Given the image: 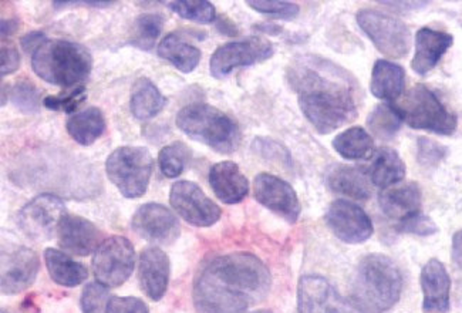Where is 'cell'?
I'll use <instances>...</instances> for the list:
<instances>
[{"label": "cell", "instance_id": "obj_1", "mask_svg": "<svg viewBox=\"0 0 462 313\" xmlns=\"http://www.w3.org/2000/svg\"><path fill=\"white\" fill-rule=\"evenodd\" d=\"M301 113L320 134H328L357 117V83L353 75L318 56H301L288 69Z\"/></svg>", "mask_w": 462, "mask_h": 313}, {"label": "cell", "instance_id": "obj_2", "mask_svg": "<svg viewBox=\"0 0 462 313\" xmlns=\"http://www.w3.org/2000/svg\"><path fill=\"white\" fill-rule=\"evenodd\" d=\"M272 276L258 256L234 253L202 268L194 283L198 313H246L268 297Z\"/></svg>", "mask_w": 462, "mask_h": 313}, {"label": "cell", "instance_id": "obj_3", "mask_svg": "<svg viewBox=\"0 0 462 313\" xmlns=\"http://www.w3.org/2000/svg\"><path fill=\"white\" fill-rule=\"evenodd\" d=\"M402 276L389 256L372 253L360 261L352 283V299L363 313H384L399 302Z\"/></svg>", "mask_w": 462, "mask_h": 313}, {"label": "cell", "instance_id": "obj_4", "mask_svg": "<svg viewBox=\"0 0 462 313\" xmlns=\"http://www.w3.org/2000/svg\"><path fill=\"white\" fill-rule=\"evenodd\" d=\"M32 68L42 80L69 88L90 76L93 58L76 41H44L32 56Z\"/></svg>", "mask_w": 462, "mask_h": 313}, {"label": "cell", "instance_id": "obj_5", "mask_svg": "<svg viewBox=\"0 0 462 313\" xmlns=\"http://www.w3.org/2000/svg\"><path fill=\"white\" fill-rule=\"evenodd\" d=\"M177 127L195 142L221 154L236 152L241 132L229 115L204 103L185 106L177 115Z\"/></svg>", "mask_w": 462, "mask_h": 313}, {"label": "cell", "instance_id": "obj_6", "mask_svg": "<svg viewBox=\"0 0 462 313\" xmlns=\"http://www.w3.org/2000/svg\"><path fill=\"white\" fill-rule=\"evenodd\" d=\"M154 160L144 147H118L108 155L106 171L108 179L125 198H140L150 184Z\"/></svg>", "mask_w": 462, "mask_h": 313}, {"label": "cell", "instance_id": "obj_7", "mask_svg": "<svg viewBox=\"0 0 462 313\" xmlns=\"http://www.w3.org/2000/svg\"><path fill=\"white\" fill-rule=\"evenodd\" d=\"M402 122L416 130L449 135L456 132L457 117L447 110L429 87L414 86L400 103L395 105Z\"/></svg>", "mask_w": 462, "mask_h": 313}, {"label": "cell", "instance_id": "obj_8", "mask_svg": "<svg viewBox=\"0 0 462 313\" xmlns=\"http://www.w3.org/2000/svg\"><path fill=\"white\" fill-rule=\"evenodd\" d=\"M358 26L367 34L377 51L387 58L402 59L410 51L411 33L404 22L374 9L358 11Z\"/></svg>", "mask_w": 462, "mask_h": 313}, {"label": "cell", "instance_id": "obj_9", "mask_svg": "<svg viewBox=\"0 0 462 313\" xmlns=\"http://www.w3.org/2000/svg\"><path fill=\"white\" fill-rule=\"evenodd\" d=\"M134 246L125 236L105 239L94 253V278L107 288L121 287L134 270Z\"/></svg>", "mask_w": 462, "mask_h": 313}, {"label": "cell", "instance_id": "obj_10", "mask_svg": "<svg viewBox=\"0 0 462 313\" xmlns=\"http://www.w3.org/2000/svg\"><path fill=\"white\" fill-rule=\"evenodd\" d=\"M66 216L68 211L63 199L54 194H41L21 209L19 226L27 238L42 243L58 234Z\"/></svg>", "mask_w": 462, "mask_h": 313}, {"label": "cell", "instance_id": "obj_11", "mask_svg": "<svg viewBox=\"0 0 462 313\" xmlns=\"http://www.w3.org/2000/svg\"><path fill=\"white\" fill-rule=\"evenodd\" d=\"M273 51L272 43L258 36L246 41H231L215 51L209 61V70L215 78H225L235 69L268 60L273 56Z\"/></svg>", "mask_w": 462, "mask_h": 313}, {"label": "cell", "instance_id": "obj_12", "mask_svg": "<svg viewBox=\"0 0 462 313\" xmlns=\"http://www.w3.org/2000/svg\"><path fill=\"white\" fill-rule=\"evenodd\" d=\"M170 202L175 213L191 226L205 228L221 219L222 209L195 182H175L170 192Z\"/></svg>", "mask_w": 462, "mask_h": 313}, {"label": "cell", "instance_id": "obj_13", "mask_svg": "<svg viewBox=\"0 0 462 313\" xmlns=\"http://www.w3.org/2000/svg\"><path fill=\"white\" fill-rule=\"evenodd\" d=\"M41 270L39 255L26 246H7L2 251L0 290L5 295H17L29 290Z\"/></svg>", "mask_w": 462, "mask_h": 313}, {"label": "cell", "instance_id": "obj_14", "mask_svg": "<svg viewBox=\"0 0 462 313\" xmlns=\"http://www.w3.org/2000/svg\"><path fill=\"white\" fill-rule=\"evenodd\" d=\"M131 228L138 236L155 245H171L181 233L177 216L157 202L141 206L133 216Z\"/></svg>", "mask_w": 462, "mask_h": 313}, {"label": "cell", "instance_id": "obj_15", "mask_svg": "<svg viewBox=\"0 0 462 313\" xmlns=\"http://www.w3.org/2000/svg\"><path fill=\"white\" fill-rule=\"evenodd\" d=\"M325 219L330 231L346 244L365 243L374 233L372 219L365 209L346 199L333 202Z\"/></svg>", "mask_w": 462, "mask_h": 313}, {"label": "cell", "instance_id": "obj_16", "mask_svg": "<svg viewBox=\"0 0 462 313\" xmlns=\"http://www.w3.org/2000/svg\"><path fill=\"white\" fill-rule=\"evenodd\" d=\"M254 198L269 211L295 224L300 216L301 207L293 187L285 180L262 172L254 181Z\"/></svg>", "mask_w": 462, "mask_h": 313}, {"label": "cell", "instance_id": "obj_17", "mask_svg": "<svg viewBox=\"0 0 462 313\" xmlns=\"http://www.w3.org/2000/svg\"><path fill=\"white\" fill-rule=\"evenodd\" d=\"M299 313H347L345 300L322 276H301L298 285Z\"/></svg>", "mask_w": 462, "mask_h": 313}, {"label": "cell", "instance_id": "obj_18", "mask_svg": "<svg viewBox=\"0 0 462 313\" xmlns=\"http://www.w3.org/2000/svg\"><path fill=\"white\" fill-rule=\"evenodd\" d=\"M138 280L141 290L151 300H162L170 281V260L158 246H148L141 251L138 260Z\"/></svg>", "mask_w": 462, "mask_h": 313}, {"label": "cell", "instance_id": "obj_19", "mask_svg": "<svg viewBox=\"0 0 462 313\" xmlns=\"http://www.w3.org/2000/svg\"><path fill=\"white\" fill-rule=\"evenodd\" d=\"M59 245L73 255L88 256L97 251L101 241V233L97 226L88 219L79 216H64L58 231Z\"/></svg>", "mask_w": 462, "mask_h": 313}, {"label": "cell", "instance_id": "obj_20", "mask_svg": "<svg viewBox=\"0 0 462 313\" xmlns=\"http://www.w3.org/2000/svg\"><path fill=\"white\" fill-rule=\"evenodd\" d=\"M422 309L426 312H448L451 281L446 266L439 260H430L421 271Z\"/></svg>", "mask_w": 462, "mask_h": 313}, {"label": "cell", "instance_id": "obj_21", "mask_svg": "<svg viewBox=\"0 0 462 313\" xmlns=\"http://www.w3.org/2000/svg\"><path fill=\"white\" fill-rule=\"evenodd\" d=\"M454 43V38L446 32L432 31L422 27L416 34V53L411 61L412 70L417 75L426 76L436 68L442 56Z\"/></svg>", "mask_w": 462, "mask_h": 313}, {"label": "cell", "instance_id": "obj_22", "mask_svg": "<svg viewBox=\"0 0 462 313\" xmlns=\"http://www.w3.org/2000/svg\"><path fill=\"white\" fill-rule=\"evenodd\" d=\"M209 186L225 204H238L248 196L249 182L238 164L221 161L209 170Z\"/></svg>", "mask_w": 462, "mask_h": 313}, {"label": "cell", "instance_id": "obj_23", "mask_svg": "<svg viewBox=\"0 0 462 313\" xmlns=\"http://www.w3.org/2000/svg\"><path fill=\"white\" fill-rule=\"evenodd\" d=\"M380 208L389 218L404 221L420 213L421 208V189L414 182L390 187L383 189L379 196Z\"/></svg>", "mask_w": 462, "mask_h": 313}, {"label": "cell", "instance_id": "obj_24", "mask_svg": "<svg viewBox=\"0 0 462 313\" xmlns=\"http://www.w3.org/2000/svg\"><path fill=\"white\" fill-rule=\"evenodd\" d=\"M328 186L333 192L365 201L372 197L369 174L360 167L336 165L328 174Z\"/></svg>", "mask_w": 462, "mask_h": 313}, {"label": "cell", "instance_id": "obj_25", "mask_svg": "<svg viewBox=\"0 0 462 313\" xmlns=\"http://www.w3.org/2000/svg\"><path fill=\"white\" fill-rule=\"evenodd\" d=\"M404 87L405 71L400 64L389 60L375 61L370 81V90L375 98L392 103L402 97Z\"/></svg>", "mask_w": 462, "mask_h": 313}, {"label": "cell", "instance_id": "obj_26", "mask_svg": "<svg viewBox=\"0 0 462 313\" xmlns=\"http://www.w3.org/2000/svg\"><path fill=\"white\" fill-rule=\"evenodd\" d=\"M44 262L51 280L61 287L76 288L88 280V268L61 251L47 248Z\"/></svg>", "mask_w": 462, "mask_h": 313}, {"label": "cell", "instance_id": "obj_27", "mask_svg": "<svg viewBox=\"0 0 462 313\" xmlns=\"http://www.w3.org/2000/svg\"><path fill=\"white\" fill-rule=\"evenodd\" d=\"M165 105L167 98L150 78H140L135 80L131 88L130 108L137 120L145 122L154 118L162 112Z\"/></svg>", "mask_w": 462, "mask_h": 313}, {"label": "cell", "instance_id": "obj_28", "mask_svg": "<svg viewBox=\"0 0 462 313\" xmlns=\"http://www.w3.org/2000/svg\"><path fill=\"white\" fill-rule=\"evenodd\" d=\"M367 174L375 187L390 189L404 180L405 164L394 150L383 147L373 155Z\"/></svg>", "mask_w": 462, "mask_h": 313}, {"label": "cell", "instance_id": "obj_29", "mask_svg": "<svg viewBox=\"0 0 462 313\" xmlns=\"http://www.w3.org/2000/svg\"><path fill=\"white\" fill-rule=\"evenodd\" d=\"M158 56L182 73H191L201 61V51L187 43L178 33H170L158 44Z\"/></svg>", "mask_w": 462, "mask_h": 313}, {"label": "cell", "instance_id": "obj_30", "mask_svg": "<svg viewBox=\"0 0 462 313\" xmlns=\"http://www.w3.org/2000/svg\"><path fill=\"white\" fill-rule=\"evenodd\" d=\"M106 118L100 108L88 107L69 118V135L83 147L94 144L106 132Z\"/></svg>", "mask_w": 462, "mask_h": 313}, {"label": "cell", "instance_id": "obj_31", "mask_svg": "<svg viewBox=\"0 0 462 313\" xmlns=\"http://www.w3.org/2000/svg\"><path fill=\"white\" fill-rule=\"evenodd\" d=\"M333 149L337 154L342 155L343 159L350 161L370 160L375 154L374 140L370 133L362 127L347 128L346 132L336 135Z\"/></svg>", "mask_w": 462, "mask_h": 313}, {"label": "cell", "instance_id": "obj_32", "mask_svg": "<svg viewBox=\"0 0 462 313\" xmlns=\"http://www.w3.org/2000/svg\"><path fill=\"white\" fill-rule=\"evenodd\" d=\"M402 117L395 105L383 103L375 106L367 117V127L380 140H390L399 132L402 124Z\"/></svg>", "mask_w": 462, "mask_h": 313}, {"label": "cell", "instance_id": "obj_33", "mask_svg": "<svg viewBox=\"0 0 462 313\" xmlns=\"http://www.w3.org/2000/svg\"><path fill=\"white\" fill-rule=\"evenodd\" d=\"M164 17L157 14H145L137 17L133 26L131 44L141 51H151L162 34Z\"/></svg>", "mask_w": 462, "mask_h": 313}, {"label": "cell", "instance_id": "obj_34", "mask_svg": "<svg viewBox=\"0 0 462 313\" xmlns=\"http://www.w3.org/2000/svg\"><path fill=\"white\" fill-rule=\"evenodd\" d=\"M189 157L191 152L184 143H172L165 145L158 154V167L162 170V176L167 179H177L184 172Z\"/></svg>", "mask_w": 462, "mask_h": 313}, {"label": "cell", "instance_id": "obj_35", "mask_svg": "<svg viewBox=\"0 0 462 313\" xmlns=\"http://www.w3.org/2000/svg\"><path fill=\"white\" fill-rule=\"evenodd\" d=\"M168 6L182 19L197 23L209 24L217 19L214 5L207 0H175L168 2Z\"/></svg>", "mask_w": 462, "mask_h": 313}, {"label": "cell", "instance_id": "obj_36", "mask_svg": "<svg viewBox=\"0 0 462 313\" xmlns=\"http://www.w3.org/2000/svg\"><path fill=\"white\" fill-rule=\"evenodd\" d=\"M11 98L14 107L19 108L22 113H26V115H33L41 110V91L37 90L36 86L31 81H16L12 87Z\"/></svg>", "mask_w": 462, "mask_h": 313}, {"label": "cell", "instance_id": "obj_37", "mask_svg": "<svg viewBox=\"0 0 462 313\" xmlns=\"http://www.w3.org/2000/svg\"><path fill=\"white\" fill-rule=\"evenodd\" d=\"M248 6L259 14L282 21H293L300 11L298 5L283 0H249Z\"/></svg>", "mask_w": 462, "mask_h": 313}, {"label": "cell", "instance_id": "obj_38", "mask_svg": "<svg viewBox=\"0 0 462 313\" xmlns=\"http://www.w3.org/2000/svg\"><path fill=\"white\" fill-rule=\"evenodd\" d=\"M86 98H88V90L83 86H79V87L73 88L68 93H63V95L49 96V97L44 98L43 106L49 110L70 115L83 105Z\"/></svg>", "mask_w": 462, "mask_h": 313}, {"label": "cell", "instance_id": "obj_39", "mask_svg": "<svg viewBox=\"0 0 462 313\" xmlns=\"http://www.w3.org/2000/svg\"><path fill=\"white\" fill-rule=\"evenodd\" d=\"M110 299L107 287L98 282L88 283L81 293V309L83 313H106Z\"/></svg>", "mask_w": 462, "mask_h": 313}, {"label": "cell", "instance_id": "obj_40", "mask_svg": "<svg viewBox=\"0 0 462 313\" xmlns=\"http://www.w3.org/2000/svg\"><path fill=\"white\" fill-rule=\"evenodd\" d=\"M397 229L400 233L412 234V235L419 236L434 235L439 231L434 221L430 216L421 214V211L399 223Z\"/></svg>", "mask_w": 462, "mask_h": 313}, {"label": "cell", "instance_id": "obj_41", "mask_svg": "<svg viewBox=\"0 0 462 313\" xmlns=\"http://www.w3.org/2000/svg\"><path fill=\"white\" fill-rule=\"evenodd\" d=\"M446 154V147H442L439 143L426 137L419 138V161L422 165H437Z\"/></svg>", "mask_w": 462, "mask_h": 313}, {"label": "cell", "instance_id": "obj_42", "mask_svg": "<svg viewBox=\"0 0 462 313\" xmlns=\"http://www.w3.org/2000/svg\"><path fill=\"white\" fill-rule=\"evenodd\" d=\"M106 313H150L144 300L134 297H115L108 300Z\"/></svg>", "mask_w": 462, "mask_h": 313}, {"label": "cell", "instance_id": "obj_43", "mask_svg": "<svg viewBox=\"0 0 462 313\" xmlns=\"http://www.w3.org/2000/svg\"><path fill=\"white\" fill-rule=\"evenodd\" d=\"M254 147L259 154L263 157H269V159L279 160V161H285V160H291L288 150L279 143L269 140V138H258L254 140Z\"/></svg>", "mask_w": 462, "mask_h": 313}, {"label": "cell", "instance_id": "obj_44", "mask_svg": "<svg viewBox=\"0 0 462 313\" xmlns=\"http://www.w3.org/2000/svg\"><path fill=\"white\" fill-rule=\"evenodd\" d=\"M21 68V54L14 46H4L0 54V75H12Z\"/></svg>", "mask_w": 462, "mask_h": 313}, {"label": "cell", "instance_id": "obj_45", "mask_svg": "<svg viewBox=\"0 0 462 313\" xmlns=\"http://www.w3.org/2000/svg\"><path fill=\"white\" fill-rule=\"evenodd\" d=\"M43 41V32H31V33H27L26 36L22 38L21 44L24 51H27V53H34L36 49L39 48Z\"/></svg>", "mask_w": 462, "mask_h": 313}, {"label": "cell", "instance_id": "obj_46", "mask_svg": "<svg viewBox=\"0 0 462 313\" xmlns=\"http://www.w3.org/2000/svg\"><path fill=\"white\" fill-rule=\"evenodd\" d=\"M452 261L462 270V231H458L452 238Z\"/></svg>", "mask_w": 462, "mask_h": 313}, {"label": "cell", "instance_id": "obj_47", "mask_svg": "<svg viewBox=\"0 0 462 313\" xmlns=\"http://www.w3.org/2000/svg\"><path fill=\"white\" fill-rule=\"evenodd\" d=\"M115 4V2H103V0H88V2H54V6L59 7H68V6H83L88 7H108L111 5Z\"/></svg>", "mask_w": 462, "mask_h": 313}, {"label": "cell", "instance_id": "obj_48", "mask_svg": "<svg viewBox=\"0 0 462 313\" xmlns=\"http://www.w3.org/2000/svg\"><path fill=\"white\" fill-rule=\"evenodd\" d=\"M218 29L225 34H229L228 31H231L232 36L238 33V32H236V27H235V24L229 21L228 17H222V19H219Z\"/></svg>", "mask_w": 462, "mask_h": 313}, {"label": "cell", "instance_id": "obj_49", "mask_svg": "<svg viewBox=\"0 0 462 313\" xmlns=\"http://www.w3.org/2000/svg\"><path fill=\"white\" fill-rule=\"evenodd\" d=\"M17 29V22L16 21H2V36H11L16 32Z\"/></svg>", "mask_w": 462, "mask_h": 313}, {"label": "cell", "instance_id": "obj_50", "mask_svg": "<svg viewBox=\"0 0 462 313\" xmlns=\"http://www.w3.org/2000/svg\"><path fill=\"white\" fill-rule=\"evenodd\" d=\"M258 29H261L262 32H265V33L271 34H278L281 33V27L275 26V24H259Z\"/></svg>", "mask_w": 462, "mask_h": 313}, {"label": "cell", "instance_id": "obj_51", "mask_svg": "<svg viewBox=\"0 0 462 313\" xmlns=\"http://www.w3.org/2000/svg\"><path fill=\"white\" fill-rule=\"evenodd\" d=\"M6 103V86L2 85V106Z\"/></svg>", "mask_w": 462, "mask_h": 313}, {"label": "cell", "instance_id": "obj_52", "mask_svg": "<svg viewBox=\"0 0 462 313\" xmlns=\"http://www.w3.org/2000/svg\"><path fill=\"white\" fill-rule=\"evenodd\" d=\"M252 313H273V312H271V310H256V312H252Z\"/></svg>", "mask_w": 462, "mask_h": 313}]
</instances>
